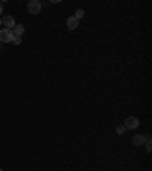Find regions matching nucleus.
Segmentation results:
<instances>
[{
    "label": "nucleus",
    "instance_id": "obj_8",
    "mask_svg": "<svg viewBox=\"0 0 152 171\" xmlns=\"http://www.w3.org/2000/svg\"><path fill=\"white\" fill-rule=\"evenodd\" d=\"M125 131H126V128H125V126H120L116 128V133L117 135H125Z\"/></svg>",
    "mask_w": 152,
    "mask_h": 171
},
{
    "label": "nucleus",
    "instance_id": "obj_2",
    "mask_svg": "<svg viewBox=\"0 0 152 171\" xmlns=\"http://www.w3.org/2000/svg\"><path fill=\"white\" fill-rule=\"evenodd\" d=\"M27 11L31 12V14H38V12L41 11V3L38 2V0H31L29 3H27Z\"/></svg>",
    "mask_w": 152,
    "mask_h": 171
},
{
    "label": "nucleus",
    "instance_id": "obj_3",
    "mask_svg": "<svg viewBox=\"0 0 152 171\" xmlns=\"http://www.w3.org/2000/svg\"><path fill=\"white\" fill-rule=\"evenodd\" d=\"M139 119L135 118V116H129V118H126V121H125V128L126 130H134V128H137L139 127Z\"/></svg>",
    "mask_w": 152,
    "mask_h": 171
},
{
    "label": "nucleus",
    "instance_id": "obj_13",
    "mask_svg": "<svg viewBox=\"0 0 152 171\" xmlns=\"http://www.w3.org/2000/svg\"><path fill=\"white\" fill-rule=\"evenodd\" d=\"M0 49H2V41H0Z\"/></svg>",
    "mask_w": 152,
    "mask_h": 171
},
{
    "label": "nucleus",
    "instance_id": "obj_12",
    "mask_svg": "<svg viewBox=\"0 0 152 171\" xmlns=\"http://www.w3.org/2000/svg\"><path fill=\"white\" fill-rule=\"evenodd\" d=\"M2 12H3V3L0 2V14H2Z\"/></svg>",
    "mask_w": 152,
    "mask_h": 171
},
{
    "label": "nucleus",
    "instance_id": "obj_7",
    "mask_svg": "<svg viewBox=\"0 0 152 171\" xmlns=\"http://www.w3.org/2000/svg\"><path fill=\"white\" fill-rule=\"evenodd\" d=\"M78 24H79V20H78V19H75L73 15L67 19V26H69V29H76V28H78Z\"/></svg>",
    "mask_w": 152,
    "mask_h": 171
},
{
    "label": "nucleus",
    "instance_id": "obj_11",
    "mask_svg": "<svg viewBox=\"0 0 152 171\" xmlns=\"http://www.w3.org/2000/svg\"><path fill=\"white\" fill-rule=\"evenodd\" d=\"M11 43H14V45H20V43H22V37H14Z\"/></svg>",
    "mask_w": 152,
    "mask_h": 171
},
{
    "label": "nucleus",
    "instance_id": "obj_9",
    "mask_svg": "<svg viewBox=\"0 0 152 171\" xmlns=\"http://www.w3.org/2000/svg\"><path fill=\"white\" fill-rule=\"evenodd\" d=\"M146 145V151H151V136H146V142H145Z\"/></svg>",
    "mask_w": 152,
    "mask_h": 171
},
{
    "label": "nucleus",
    "instance_id": "obj_1",
    "mask_svg": "<svg viewBox=\"0 0 152 171\" xmlns=\"http://www.w3.org/2000/svg\"><path fill=\"white\" fill-rule=\"evenodd\" d=\"M14 34H12V29H2L0 31V41L2 43H11Z\"/></svg>",
    "mask_w": 152,
    "mask_h": 171
},
{
    "label": "nucleus",
    "instance_id": "obj_6",
    "mask_svg": "<svg viewBox=\"0 0 152 171\" xmlns=\"http://www.w3.org/2000/svg\"><path fill=\"white\" fill-rule=\"evenodd\" d=\"M12 34H14V37H22L24 34V26L15 23V26L12 28Z\"/></svg>",
    "mask_w": 152,
    "mask_h": 171
},
{
    "label": "nucleus",
    "instance_id": "obj_5",
    "mask_svg": "<svg viewBox=\"0 0 152 171\" xmlns=\"http://www.w3.org/2000/svg\"><path fill=\"white\" fill-rule=\"evenodd\" d=\"M146 142V136H143V135H135V136L132 137V144L135 145V147H140Z\"/></svg>",
    "mask_w": 152,
    "mask_h": 171
},
{
    "label": "nucleus",
    "instance_id": "obj_4",
    "mask_svg": "<svg viewBox=\"0 0 152 171\" xmlns=\"http://www.w3.org/2000/svg\"><path fill=\"white\" fill-rule=\"evenodd\" d=\"M2 24H5V29H12L15 26V20L11 15H3L2 17Z\"/></svg>",
    "mask_w": 152,
    "mask_h": 171
},
{
    "label": "nucleus",
    "instance_id": "obj_14",
    "mask_svg": "<svg viewBox=\"0 0 152 171\" xmlns=\"http://www.w3.org/2000/svg\"><path fill=\"white\" fill-rule=\"evenodd\" d=\"M0 24H2V19H0Z\"/></svg>",
    "mask_w": 152,
    "mask_h": 171
},
{
    "label": "nucleus",
    "instance_id": "obj_10",
    "mask_svg": "<svg viewBox=\"0 0 152 171\" xmlns=\"http://www.w3.org/2000/svg\"><path fill=\"white\" fill-rule=\"evenodd\" d=\"M73 17H75V19H78V20H79V19H82V17H84V11H82V9H78V11H76V14H75Z\"/></svg>",
    "mask_w": 152,
    "mask_h": 171
}]
</instances>
